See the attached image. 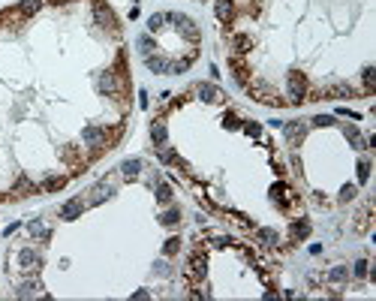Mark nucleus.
<instances>
[{
    "mask_svg": "<svg viewBox=\"0 0 376 301\" xmlns=\"http://www.w3.org/2000/svg\"><path fill=\"white\" fill-rule=\"evenodd\" d=\"M138 51H141L144 58L154 51V42H151V36H138Z\"/></svg>",
    "mask_w": 376,
    "mask_h": 301,
    "instance_id": "obj_17",
    "label": "nucleus"
},
{
    "mask_svg": "<svg viewBox=\"0 0 376 301\" xmlns=\"http://www.w3.org/2000/svg\"><path fill=\"white\" fill-rule=\"evenodd\" d=\"M313 121H316V127H331V124H334L331 115H319V118H313Z\"/></svg>",
    "mask_w": 376,
    "mask_h": 301,
    "instance_id": "obj_24",
    "label": "nucleus"
},
{
    "mask_svg": "<svg viewBox=\"0 0 376 301\" xmlns=\"http://www.w3.org/2000/svg\"><path fill=\"white\" fill-rule=\"evenodd\" d=\"M157 199H160V202H169L171 199V187H169V184H160V187H157Z\"/></svg>",
    "mask_w": 376,
    "mask_h": 301,
    "instance_id": "obj_21",
    "label": "nucleus"
},
{
    "mask_svg": "<svg viewBox=\"0 0 376 301\" xmlns=\"http://www.w3.org/2000/svg\"><path fill=\"white\" fill-rule=\"evenodd\" d=\"M283 133L289 139V145H298V142L307 135V127H304L301 121H292V124H283Z\"/></svg>",
    "mask_w": 376,
    "mask_h": 301,
    "instance_id": "obj_3",
    "label": "nucleus"
},
{
    "mask_svg": "<svg viewBox=\"0 0 376 301\" xmlns=\"http://www.w3.org/2000/svg\"><path fill=\"white\" fill-rule=\"evenodd\" d=\"M178 217H181V214L171 208V211H166V214H163V220H160V223H163V226H175V223H178Z\"/></svg>",
    "mask_w": 376,
    "mask_h": 301,
    "instance_id": "obj_20",
    "label": "nucleus"
},
{
    "mask_svg": "<svg viewBox=\"0 0 376 301\" xmlns=\"http://www.w3.org/2000/svg\"><path fill=\"white\" fill-rule=\"evenodd\" d=\"M346 139L352 142V148H364V139H361V133L355 127H346Z\"/></svg>",
    "mask_w": 376,
    "mask_h": 301,
    "instance_id": "obj_14",
    "label": "nucleus"
},
{
    "mask_svg": "<svg viewBox=\"0 0 376 301\" xmlns=\"http://www.w3.org/2000/svg\"><path fill=\"white\" fill-rule=\"evenodd\" d=\"M286 88H289V100L292 102H301L304 100V94H307V81H304L301 72H292L289 81H286Z\"/></svg>",
    "mask_w": 376,
    "mask_h": 301,
    "instance_id": "obj_2",
    "label": "nucleus"
},
{
    "mask_svg": "<svg viewBox=\"0 0 376 301\" xmlns=\"http://www.w3.org/2000/svg\"><path fill=\"white\" fill-rule=\"evenodd\" d=\"M346 277H349V268H343V265L328 271V280H334V283H340V280H346Z\"/></svg>",
    "mask_w": 376,
    "mask_h": 301,
    "instance_id": "obj_16",
    "label": "nucleus"
},
{
    "mask_svg": "<svg viewBox=\"0 0 376 301\" xmlns=\"http://www.w3.org/2000/svg\"><path fill=\"white\" fill-rule=\"evenodd\" d=\"M355 193H358V187H352V184H346V187L340 190V202H349L352 196H355Z\"/></svg>",
    "mask_w": 376,
    "mask_h": 301,
    "instance_id": "obj_22",
    "label": "nucleus"
},
{
    "mask_svg": "<svg viewBox=\"0 0 376 301\" xmlns=\"http://www.w3.org/2000/svg\"><path fill=\"white\" fill-rule=\"evenodd\" d=\"M121 172H124V178H136L138 172H141V160H124Z\"/></svg>",
    "mask_w": 376,
    "mask_h": 301,
    "instance_id": "obj_11",
    "label": "nucleus"
},
{
    "mask_svg": "<svg viewBox=\"0 0 376 301\" xmlns=\"http://www.w3.org/2000/svg\"><path fill=\"white\" fill-rule=\"evenodd\" d=\"M364 88H367V94H373V67L364 69Z\"/></svg>",
    "mask_w": 376,
    "mask_h": 301,
    "instance_id": "obj_23",
    "label": "nucleus"
},
{
    "mask_svg": "<svg viewBox=\"0 0 376 301\" xmlns=\"http://www.w3.org/2000/svg\"><path fill=\"white\" fill-rule=\"evenodd\" d=\"M196 91H199V97L208 100V102H220V100H223V91H220V88H214V85H199Z\"/></svg>",
    "mask_w": 376,
    "mask_h": 301,
    "instance_id": "obj_9",
    "label": "nucleus"
},
{
    "mask_svg": "<svg viewBox=\"0 0 376 301\" xmlns=\"http://www.w3.org/2000/svg\"><path fill=\"white\" fill-rule=\"evenodd\" d=\"M367 178H370V163H367V160H361V163H358V181H361V184H367Z\"/></svg>",
    "mask_w": 376,
    "mask_h": 301,
    "instance_id": "obj_18",
    "label": "nucleus"
},
{
    "mask_svg": "<svg viewBox=\"0 0 376 301\" xmlns=\"http://www.w3.org/2000/svg\"><path fill=\"white\" fill-rule=\"evenodd\" d=\"M163 21H169V12H157V15H151L148 28H151V31H160V28H163Z\"/></svg>",
    "mask_w": 376,
    "mask_h": 301,
    "instance_id": "obj_15",
    "label": "nucleus"
},
{
    "mask_svg": "<svg viewBox=\"0 0 376 301\" xmlns=\"http://www.w3.org/2000/svg\"><path fill=\"white\" fill-rule=\"evenodd\" d=\"M81 142L91 148H108V130L105 127H84L81 130Z\"/></svg>",
    "mask_w": 376,
    "mask_h": 301,
    "instance_id": "obj_1",
    "label": "nucleus"
},
{
    "mask_svg": "<svg viewBox=\"0 0 376 301\" xmlns=\"http://www.w3.org/2000/svg\"><path fill=\"white\" fill-rule=\"evenodd\" d=\"M217 18L220 21H232V15H235V3L232 0H217Z\"/></svg>",
    "mask_w": 376,
    "mask_h": 301,
    "instance_id": "obj_8",
    "label": "nucleus"
},
{
    "mask_svg": "<svg viewBox=\"0 0 376 301\" xmlns=\"http://www.w3.org/2000/svg\"><path fill=\"white\" fill-rule=\"evenodd\" d=\"M64 184H67V178H48V181H42V190H57Z\"/></svg>",
    "mask_w": 376,
    "mask_h": 301,
    "instance_id": "obj_19",
    "label": "nucleus"
},
{
    "mask_svg": "<svg viewBox=\"0 0 376 301\" xmlns=\"http://www.w3.org/2000/svg\"><path fill=\"white\" fill-rule=\"evenodd\" d=\"M355 274H358V277H367V262H364V259L355 262Z\"/></svg>",
    "mask_w": 376,
    "mask_h": 301,
    "instance_id": "obj_25",
    "label": "nucleus"
},
{
    "mask_svg": "<svg viewBox=\"0 0 376 301\" xmlns=\"http://www.w3.org/2000/svg\"><path fill=\"white\" fill-rule=\"evenodd\" d=\"M81 211H84V202H81V199H69L67 205L61 208V217H64V220H75Z\"/></svg>",
    "mask_w": 376,
    "mask_h": 301,
    "instance_id": "obj_5",
    "label": "nucleus"
},
{
    "mask_svg": "<svg viewBox=\"0 0 376 301\" xmlns=\"http://www.w3.org/2000/svg\"><path fill=\"white\" fill-rule=\"evenodd\" d=\"M307 235H310V223H307V220L292 223V238H307Z\"/></svg>",
    "mask_w": 376,
    "mask_h": 301,
    "instance_id": "obj_12",
    "label": "nucleus"
},
{
    "mask_svg": "<svg viewBox=\"0 0 376 301\" xmlns=\"http://www.w3.org/2000/svg\"><path fill=\"white\" fill-rule=\"evenodd\" d=\"M259 238H262V244H268V247H274V244H277V241H280V235L274 232V229H259Z\"/></svg>",
    "mask_w": 376,
    "mask_h": 301,
    "instance_id": "obj_13",
    "label": "nucleus"
},
{
    "mask_svg": "<svg viewBox=\"0 0 376 301\" xmlns=\"http://www.w3.org/2000/svg\"><path fill=\"white\" fill-rule=\"evenodd\" d=\"M18 262H21V268H24V271H31V268L39 265V256H36L34 250H21V253H18Z\"/></svg>",
    "mask_w": 376,
    "mask_h": 301,
    "instance_id": "obj_10",
    "label": "nucleus"
},
{
    "mask_svg": "<svg viewBox=\"0 0 376 301\" xmlns=\"http://www.w3.org/2000/svg\"><path fill=\"white\" fill-rule=\"evenodd\" d=\"M144 64H148L151 72H157V75H163V72H169L171 69V61H166V58H154V54H148Z\"/></svg>",
    "mask_w": 376,
    "mask_h": 301,
    "instance_id": "obj_6",
    "label": "nucleus"
},
{
    "mask_svg": "<svg viewBox=\"0 0 376 301\" xmlns=\"http://www.w3.org/2000/svg\"><path fill=\"white\" fill-rule=\"evenodd\" d=\"M355 91H352V85H328L325 88V100L331 97V100H346V97H352Z\"/></svg>",
    "mask_w": 376,
    "mask_h": 301,
    "instance_id": "obj_4",
    "label": "nucleus"
},
{
    "mask_svg": "<svg viewBox=\"0 0 376 301\" xmlns=\"http://www.w3.org/2000/svg\"><path fill=\"white\" fill-rule=\"evenodd\" d=\"M151 139H154V145H157V148H166L169 133H166V124H163V121H154V127H151Z\"/></svg>",
    "mask_w": 376,
    "mask_h": 301,
    "instance_id": "obj_7",
    "label": "nucleus"
},
{
    "mask_svg": "<svg viewBox=\"0 0 376 301\" xmlns=\"http://www.w3.org/2000/svg\"><path fill=\"white\" fill-rule=\"evenodd\" d=\"M178 250V238H169V244H166V253H175Z\"/></svg>",
    "mask_w": 376,
    "mask_h": 301,
    "instance_id": "obj_26",
    "label": "nucleus"
}]
</instances>
